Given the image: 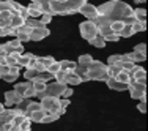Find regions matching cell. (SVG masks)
Wrapping results in <instances>:
<instances>
[{
  "label": "cell",
  "mask_w": 148,
  "mask_h": 131,
  "mask_svg": "<svg viewBox=\"0 0 148 131\" xmlns=\"http://www.w3.org/2000/svg\"><path fill=\"white\" fill-rule=\"evenodd\" d=\"M129 76H131V79L136 81V82L147 84V71H145V68H142V66H139V65H136L131 71H129Z\"/></svg>",
  "instance_id": "obj_8"
},
{
  "label": "cell",
  "mask_w": 148,
  "mask_h": 131,
  "mask_svg": "<svg viewBox=\"0 0 148 131\" xmlns=\"http://www.w3.org/2000/svg\"><path fill=\"white\" fill-rule=\"evenodd\" d=\"M30 2H36V0H30Z\"/></svg>",
  "instance_id": "obj_54"
},
{
  "label": "cell",
  "mask_w": 148,
  "mask_h": 131,
  "mask_svg": "<svg viewBox=\"0 0 148 131\" xmlns=\"http://www.w3.org/2000/svg\"><path fill=\"white\" fill-rule=\"evenodd\" d=\"M65 82H66V85H79L82 81H80V77L77 76L74 71L71 73H66V79H65Z\"/></svg>",
  "instance_id": "obj_17"
},
{
  "label": "cell",
  "mask_w": 148,
  "mask_h": 131,
  "mask_svg": "<svg viewBox=\"0 0 148 131\" xmlns=\"http://www.w3.org/2000/svg\"><path fill=\"white\" fill-rule=\"evenodd\" d=\"M106 84H107V87H109V88H112V90H117V92L128 90V84H121V82H118V81L115 79V77H107Z\"/></svg>",
  "instance_id": "obj_14"
},
{
  "label": "cell",
  "mask_w": 148,
  "mask_h": 131,
  "mask_svg": "<svg viewBox=\"0 0 148 131\" xmlns=\"http://www.w3.org/2000/svg\"><path fill=\"white\" fill-rule=\"evenodd\" d=\"M88 43H90V44H93L95 48H99V49H103L104 46H106V41H104V38L101 37L99 33H98L95 38H91V40L88 41Z\"/></svg>",
  "instance_id": "obj_25"
},
{
  "label": "cell",
  "mask_w": 148,
  "mask_h": 131,
  "mask_svg": "<svg viewBox=\"0 0 148 131\" xmlns=\"http://www.w3.org/2000/svg\"><path fill=\"white\" fill-rule=\"evenodd\" d=\"M128 90L131 93V98H134V100L147 101V84H140L131 79L128 82Z\"/></svg>",
  "instance_id": "obj_3"
},
{
  "label": "cell",
  "mask_w": 148,
  "mask_h": 131,
  "mask_svg": "<svg viewBox=\"0 0 148 131\" xmlns=\"http://www.w3.org/2000/svg\"><path fill=\"white\" fill-rule=\"evenodd\" d=\"M40 109H41V104H40V103H36V101H30V104L27 106V109L24 111V115H25L27 119H29V115L32 114V112L40 111Z\"/></svg>",
  "instance_id": "obj_22"
},
{
  "label": "cell",
  "mask_w": 148,
  "mask_h": 131,
  "mask_svg": "<svg viewBox=\"0 0 148 131\" xmlns=\"http://www.w3.org/2000/svg\"><path fill=\"white\" fill-rule=\"evenodd\" d=\"M49 6H51L52 16H66L69 14V10L66 2H60V0H49Z\"/></svg>",
  "instance_id": "obj_6"
},
{
  "label": "cell",
  "mask_w": 148,
  "mask_h": 131,
  "mask_svg": "<svg viewBox=\"0 0 148 131\" xmlns=\"http://www.w3.org/2000/svg\"><path fill=\"white\" fill-rule=\"evenodd\" d=\"M8 44L13 48V51L14 52H17V54H24V46H22V43H21L19 40H11V41H8Z\"/></svg>",
  "instance_id": "obj_28"
},
{
  "label": "cell",
  "mask_w": 148,
  "mask_h": 131,
  "mask_svg": "<svg viewBox=\"0 0 148 131\" xmlns=\"http://www.w3.org/2000/svg\"><path fill=\"white\" fill-rule=\"evenodd\" d=\"M134 52H139V54H142V55H147V44H145V43L136 44V48H134Z\"/></svg>",
  "instance_id": "obj_43"
},
{
  "label": "cell",
  "mask_w": 148,
  "mask_h": 131,
  "mask_svg": "<svg viewBox=\"0 0 148 131\" xmlns=\"http://www.w3.org/2000/svg\"><path fill=\"white\" fill-rule=\"evenodd\" d=\"M131 27H132V32H134V33H137V32H145V30H147V22L136 21V22H134Z\"/></svg>",
  "instance_id": "obj_36"
},
{
  "label": "cell",
  "mask_w": 148,
  "mask_h": 131,
  "mask_svg": "<svg viewBox=\"0 0 148 131\" xmlns=\"http://www.w3.org/2000/svg\"><path fill=\"white\" fill-rule=\"evenodd\" d=\"M46 84H47V82H43V81H32V87L35 88L36 95L46 90Z\"/></svg>",
  "instance_id": "obj_31"
},
{
  "label": "cell",
  "mask_w": 148,
  "mask_h": 131,
  "mask_svg": "<svg viewBox=\"0 0 148 131\" xmlns=\"http://www.w3.org/2000/svg\"><path fill=\"white\" fill-rule=\"evenodd\" d=\"M32 85V81H25V82H17L14 84V88L13 90L16 92V93H19L21 97H24V92L27 90V87H30Z\"/></svg>",
  "instance_id": "obj_20"
},
{
  "label": "cell",
  "mask_w": 148,
  "mask_h": 131,
  "mask_svg": "<svg viewBox=\"0 0 148 131\" xmlns=\"http://www.w3.org/2000/svg\"><path fill=\"white\" fill-rule=\"evenodd\" d=\"M87 77H88V81H103L106 82L109 77L107 74V65L103 62H99V60H95L88 65V71H87Z\"/></svg>",
  "instance_id": "obj_2"
},
{
  "label": "cell",
  "mask_w": 148,
  "mask_h": 131,
  "mask_svg": "<svg viewBox=\"0 0 148 131\" xmlns=\"http://www.w3.org/2000/svg\"><path fill=\"white\" fill-rule=\"evenodd\" d=\"M126 24L123 22V21H112L110 22V30H112V33H117L120 35V32L123 30V27H125Z\"/></svg>",
  "instance_id": "obj_23"
},
{
  "label": "cell",
  "mask_w": 148,
  "mask_h": 131,
  "mask_svg": "<svg viewBox=\"0 0 148 131\" xmlns=\"http://www.w3.org/2000/svg\"><path fill=\"white\" fill-rule=\"evenodd\" d=\"M79 30H80V37L87 41H90L91 38H95L98 35V27L95 26L93 21H84L79 26Z\"/></svg>",
  "instance_id": "obj_4"
},
{
  "label": "cell",
  "mask_w": 148,
  "mask_h": 131,
  "mask_svg": "<svg viewBox=\"0 0 148 131\" xmlns=\"http://www.w3.org/2000/svg\"><path fill=\"white\" fill-rule=\"evenodd\" d=\"M11 17H13L11 10H3V11L0 13V19H11Z\"/></svg>",
  "instance_id": "obj_48"
},
{
  "label": "cell",
  "mask_w": 148,
  "mask_h": 131,
  "mask_svg": "<svg viewBox=\"0 0 148 131\" xmlns=\"http://www.w3.org/2000/svg\"><path fill=\"white\" fill-rule=\"evenodd\" d=\"M73 93H74V90H73V88H71V87H66V90L63 92L62 98H69V97H71Z\"/></svg>",
  "instance_id": "obj_51"
},
{
  "label": "cell",
  "mask_w": 148,
  "mask_h": 131,
  "mask_svg": "<svg viewBox=\"0 0 148 131\" xmlns=\"http://www.w3.org/2000/svg\"><path fill=\"white\" fill-rule=\"evenodd\" d=\"M60 115L58 112H46V115L43 117V120H41V123H52V122H55V120H58L60 119Z\"/></svg>",
  "instance_id": "obj_24"
},
{
  "label": "cell",
  "mask_w": 148,
  "mask_h": 131,
  "mask_svg": "<svg viewBox=\"0 0 148 131\" xmlns=\"http://www.w3.org/2000/svg\"><path fill=\"white\" fill-rule=\"evenodd\" d=\"M145 0H136V3H143Z\"/></svg>",
  "instance_id": "obj_53"
},
{
  "label": "cell",
  "mask_w": 148,
  "mask_h": 131,
  "mask_svg": "<svg viewBox=\"0 0 148 131\" xmlns=\"http://www.w3.org/2000/svg\"><path fill=\"white\" fill-rule=\"evenodd\" d=\"M77 13H80L82 16H85L87 21H95L98 17V8L95 5H91V3H88V2H87L85 5L80 6Z\"/></svg>",
  "instance_id": "obj_7"
},
{
  "label": "cell",
  "mask_w": 148,
  "mask_h": 131,
  "mask_svg": "<svg viewBox=\"0 0 148 131\" xmlns=\"http://www.w3.org/2000/svg\"><path fill=\"white\" fill-rule=\"evenodd\" d=\"M25 26H29L30 29H36V27H46L40 22V19H35V17H29L25 19Z\"/></svg>",
  "instance_id": "obj_35"
},
{
  "label": "cell",
  "mask_w": 148,
  "mask_h": 131,
  "mask_svg": "<svg viewBox=\"0 0 148 131\" xmlns=\"http://www.w3.org/2000/svg\"><path fill=\"white\" fill-rule=\"evenodd\" d=\"M132 35H134V32H132V27L126 24V26L123 27V30L120 32V35H118V37H120V38H129V37H132Z\"/></svg>",
  "instance_id": "obj_37"
},
{
  "label": "cell",
  "mask_w": 148,
  "mask_h": 131,
  "mask_svg": "<svg viewBox=\"0 0 148 131\" xmlns=\"http://www.w3.org/2000/svg\"><path fill=\"white\" fill-rule=\"evenodd\" d=\"M52 17H54V16H51V14H41L38 19H40V22L43 24V26H47V24L52 21Z\"/></svg>",
  "instance_id": "obj_45"
},
{
  "label": "cell",
  "mask_w": 148,
  "mask_h": 131,
  "mask_svg": "<svg viewBox=\"0 0 148 131\" xmlns=\"http://www.w3.org/2000/svg\"><path fill=\"white\" fill-rule=\"evenodd\" d=\"M87 2H88V0H66V5H68L69 14H76V13L79 11L80 6L85 5Z\"/></svg>",
  "instance_id": "obj_15"
},
{
  "label": "cell",
  "mask_w": 148,
  "mask_h": 131,
  "mask_svg": "<svg viewBox=\"0 0 148 131\" xmlns=\"http://www.w3.org/2000/svg\"><path fill=\"white\" fill-rule=\"evenodd\" d=\"M120 71H121L120 65H107V74H109V77H115Z\"/></svg>",
  "instance_id": "obj_38"
},
{
  "label": "cell",
  "mask_w": 148,
  "mask_h": 131,
  "mask_svg": "<svg viewBox=\"0 0 148 131\" xmlns=\"http://www.w3.org/2000/svg\"><path fill=\"white\" fill-rule=\"evenodd\" d=\"M69 98H60V109H65L66 111V108L69 106Z\"/></svg>",
  "instance_id": "obj_49"
},
{
  "label": "cell",
  "mask_w": 148,
  "mask_h": 131,
  "mask_svg": "<svg viewBox=\"0 0 148 131\" xmlns=\"http://www.w3.org/2000/svg\"><path fill=\"white\" fill-rule=\"evenodd\" d=\"M54 79L57 81V82H63V84H66V82H65V79H66V73L60 70L58 73H55V74H54Z\"/></svg>",
  "instance_id": "obj_44"
},
{
  "label": "cell",
  "mask_w": 148,
  "mask_h": 131,
  "mask_svg": "<svg viewBox=\"0 0 148 131\" xmlns=\"http://www.w3.org/2000/svg\"><path fill=\"white\" fill-rule=\"evenodd\" d=\"M137 109H139L142 114H145L147 112V101H140L139 104H137Z\"/></svg>",
  "instance_id": "obj_50"
},
{
  "label": "cell",
  "mask_w": 148,
  "mask_h": 131,
  "mask_svg": "<svg viewBox=\"0 0 148 131\" xmlns=\"http://www.w3.org/2000/svg\"><path fill=\"white\" fill-rule=\"evenodd\" d=\"M33 97H36V92H35V88L33 87H27V90L24 92V98H33Z\"/></svg>",
  "instance_id": "obj_46"
},
{
  "label": "cell",
  "mask_w": 148,
  "mask_h": 131,
  "mask_svg": "<svg viewBox=\"0 0 148 131\" xmlns=\"http://www.w3.org/2000/svg\"><path fill=\"white\" fill-rule=\"evenodd\" d=\"M91 62H93V57H91L90 54H82V55L79 57V60H77V65H85V66H88Z\"/></svg>",
  "instance_id": "obj_33"
},
{
  "label": "cell",
  "mask_w": 148,
  "mask_h": 131,
  "mask_svg": "<svg viewBox=\"0 0 148 131\" xmlns=\"http://www.w3.org/2000/svg\"><path fill=\"white\" fill-rule=\"evenodd\" d=\"M60 70H62V66H60V62H57V60H55V62L52 63V65L49 66L47 70H46V71H47V73H51L52 76H54L55 73H58V71H60Z\"/></svg>",
  "instance_id": "obj_40"
},
{
  "label": "cell",
  "mask_w": 148,
  "mask_h": 131,
  "mask_svg": "<svg viewBox=\"0 0 148 131\" xmlns=\"http://www.w3.org/2000/svg\"><path fill=\"white\" fill-rule=\"evenodd\" d=\"M60 66H62V71L71 73L77 66V62H73V60H62V62H60Z\"/></svg>",
  "instance_id": "obj_18"
},
{
  "label": "cell",
  "mask_w": 148,
  "mask_h": 131,
  "mask_svg": "<svg viewBox=\"0 0 148 131\" xmlns=\"http://www.w3.org/2000/svg\"><path fill=\"white\" fill-rule=\"evenodd\" d=\"M115 79L118 81V82H121V84H128L129 81H131V76H129V73H126V71H120L117 76H115Z\"/></svg>",
  "instance_id": "obj_32"
},
{
  "label": "cell",
  "mask_w": 148,
  "mask_h": 131,
  "mask_svg": "<svg viewBox=\"0 0 148 131\" xmlns=\"http://www.w3.org/2000/svg\"><path fill=\"white\" fill-rule=\"evenodd\" d=\"M21 54H17V52H14V54H10L5 57V62L8 66H17V57H19Z\"/></svg>",
  "instance_id": "obj_30"
},
{
  "label": "cell",
  "mask_w": 148,
  "mask_h": 131,
  "mask_svg": "<svg viewBox=\"0 0 148 131\" xmlns=\"http://www.w3.org/2000/svg\"><path fill=\"white\" fill-rule=\"evenodd\" d=\"M134 66H136V63H132V62H121L120 63V68H121L123 71H126V73H129Z\"/></svg>",
  "instance_id": "obj_42"
},
{
  "label": "cell",
  "mask_w": 148,
  "mask_h": 131,
  "mask_svg": "<svg viewBox=\"0 0 148 131\" xmlns=\"http://www.w3.org/2000/svg\"><path fill=\"white\" fill-rule=\"evenodd\" d=\"M132 16L136 21H140V22H147V10L145 8H136L132 10Z\"/></svg>",
  "instance_id": "obj_19"
},
{
  "label": "cell",
  "mask_w": 148,
  "mask_h": 131,
  "mask_svg": "<svg viewBox=\"0 0 148 131\" xmlns=\"http://www.w3.org/2000/svg\"><path fill=\"white\" fill-rule=\"evenodd\" d=\"M36 60H38V62H40L41 65L44 66L46 70H47L49 66H51L52 63L55 62V59H54V57H51V55H46V57H36Z\"/></svg>",
  "instance_id": "obj_29"
},
{
  "label": "cell",
  "mask_w": 148,
  "mask_h": 131,
  "mask_svg": "<svg viewBox=\"0 0 148 131\" xmlns=\"http://www.w3.org/2000/svg\"><path fill=\"white\" fill-rule=\"evenodd\" d=\"M24 24H25V19H22L19 14H14L11 17V29H19V27H22Z\"/></svg>",
  "instance_id": "obj_27"
},
{
  "label": "cell",
  "mask_w": 148,
  "mask_h": 131,
  "mask_svg": "<svg viewBox=\"0 0 148 131\" xmlns=\"http://www.w3.org/2000/svg\"><path fill=\"white\" fill-rule=\"evenodd\" d=\"M123 62V55L121 54H114L107 59V65H120Z\"/></svg>",
  "instance_id": "obj_34"
},
{
  "label": "cell",
  "mask_w": 148,
  "mask_h": 131,
  "mask_svg": "<svg viewBox=\"0 0 148 131\" xmlns=\"http://www.w3.org/2000/svg\"><path fill=\"white\" fill-rule=\"evenodd\" d=\"M123 55V62H132V63H139V62H145L147 60V55H142L139 52H128V54H121Z\"/></svg>",
  "instance_id": "obj_12"
},
{
  "label": "cell",
  "mask_w": 148,
  "mask_h": 131,
  "mask_svg": "<svg viewBox=\"0 0 148 131\" xmlns=\"http://www.w3.org/2000/svg\"><path fill=\"white\" fill-rule=\"evenodd\" d=\"M54 79V76H52L51 73H47V71H44V73H40L38 74V77L35 81H43V82H49V81H52Z\"/></svg>",
  "instance_id": "obj_39"
},
{
  "label": "cell",
  "mask_w": 148,
  "mask_h": 131,
  "mask_svg": "<svg viewBox=\"0 0 148 131\" xmlns=\"http://www.w3.org/2000/svg\"><path fill=\"white\" fill-rule=\"evenodd\" d=\"M24 97H21L19 93H16L14 90H8L5 92V108L8 106V108H11V106H16L17 103L22 100Z\"/></svg>",
  "instance_id": "obj_11"
},
{
  "label": "cell",
  "mask_w": 148,
  "mask_h": 131,
  "mask_svg": "<svg viewBox=\"0 0 148 131\" xmlns=\"http://www.w3.org/2000/svg\"><path fill=\"white\" fill-rule=\"evenodd\" d=\"M38 74H40V71H36L35 68H25L24 77H25V81H35L38 77Z\"/></svg>",
  "instance_id": "obj_26"
},
{
  "label": "cell",
  "mask_w": 148,
  "mask_h": 131,
  "mask_svg": "<svg viewBox=\"0 0 148 131\" xmlns=\"http://www.w3.org/2000/svg\"><path fill=\"white\" fill-rule=\"evenodd\" d=\"M19 70H21V66H10V73L3 74L2 79L5 81V82H16V79L19 77V74H21Z\"/></svg>",
  "instance_id": "obj_13"
},
{
  "label": "cell",
  "mask_w": 148,
  "mask_h": 131,
  "mask_svg": "<svg viewBox=\"0 0 148 131\" xmlns=\"http://www.w3.org/2000/svg\"><path fill=\"white\" fill-rule=\"evenodd\" d=\"M49 35H51V30L47 27H36V29H32L30 41H41L46 37H49Z\"/></svg>",
  "instance_id": "obj_9"
},
{
  "label": "cell",
  "mask_w": 148,
  "mask_h": 131,
  "mask_svg": "<svg viewBox=\"0 0 148 131\" xmlns=\"http://www.w3.org/2000/svg\"><path fill=\"white\" fill-rule=\"evenodd\" d=\"M104 38V41L107 43V41H118L120 40V37L117 33H109V35H106V37H103Z\"/></svg>",
  "instance_id": "obj_47"
},
{
  "label": "cell",
  "mask_w": 148,
  "mask_h": 131,
  "mask_svg": "<svg viewBox=\"0 0 148 131\" xmlns=\"http://www.w3.org/2000/svg\"><path fill=\"white\" fill-rule=\"evenodd\" d=\"M44 115H46V111L40 109V111L32 112V114L29 115V119L32 120V122H35V123H41V120H43V117H44Z\"/></svg>",
  "instance_id": "obj_21"
},
{
  "label": "cell",
  "mask_w": 148,
  "mask_h": 131,
  "mask_svg": "<svg viewBox=\"0 0 148 131\" xmlns=\"http://www.w3.org/2000/svg\"><path fill=\"white\" fill-rule=\"evenodd\" d=\"M40 104H41V109L49 112H58L60 109V98L57 97H44L40 100Z\"/></svg>",
  "instance_id": "obj_5"
},
{
  "label": "cell",
  "mask_w": 148,
  "mask_h": 131,
  "mask_svg": "<svg viewBox=\"0 0 148 131\" xmlns=\"http://www.w3.org/2000/svg\"><path fill=\"white\" fill-rule=\"evenodd\" d=\"M27 13H29V17H35V19H38L41 14H43V11H41V6L38 5V3L32 2L29 6H27Z\"/></svg>",
  "instance_id": "obj_16"
},
{
  "label": "cell",
  "mask_w": 148,
  "mask_h": 131,
  "mask_svg": "<svg viewBox=\"0 0 148 131\" xmlns=\"http://www.w3.org/2000/svg\"><path fill=\"white\" fill-rule=\"evenodd\" d=\"M30 101H32L30 98H22V100H21V101L16 104V108H17V109H21V111H25L27 106L30 104Z\"/></svg>",
  "instance_id": "obj_41"
},
{
  "label": "cell",
  "mask_w": 148,
  "mask_h": 131,
  "mask_svg": "<svg viewBox=\"0 0 148 131\" xmlns=\"http://www.w3.org/2000/svg\"><path fill=\"white\" fill-rule=\"evenodd\" d=\"M60 2H66V0H60Z\"/></svg>",
  "instance_id": "obj_55"
},
{
  "label": "cell",
  "mask_w": 148,
  "mask_h": 131,
  "mask_svg": "<svg viewBox=\"0 0 148 131\" xmlns=\"http://www.w3.org/2000/svg\"><path fill=\"white\" fill-rule=\"evenodd\" d=\"M0 79H2V76H0Z\"/></svg>",
  "instance_id": "obj_56"
},
{
  "label": "cell",
  "mask_w": 148,
  "mask_h": 131,
  "mask_svg": "<svg viewBox=\"0 0 148 131\" xmlns=\"http://www.w3.org/2000/svg\"><path fill=\"white\" fill-rule=\"evenodd\" d=\"M30 33H32V29L29 26H25L24 24L22 27H19V29H16V40H19L21 43H27V41H30Z\"/></svg>",
  "instance_id": "obj_10"
},
{
  "label": "cell",
  "mask_w": 148,
  "mask_h": 131,
  "mask_svg": "<svg viewBox=\"0 0 148 131\" xmlns=\"http://www.w3.org/2000/svg\"><path fill=\"white\" fill-rule=\"evenodd\" d=\"M3 111H5V104H2V103H0V114H2Z\"/></svg>",
  "instance_id": "obj_52"
},
{
  "label": "cell",
  "mask_w": 148,
  "mask_h": 131,
  "mask_svg": "<svg viewBox=\"0 0 148 131\" xmlns=\"http://www.w3.org/2000/svg\"><path fill=\"white\" fill-rule=\"evenodd\" d=\"M96 8H98V14L106 16L110 21H123L126 17H131L134 10L131 5L121 2V0H110V2H106L103 5L96 6Z\"/></svg>",
  "instance_id": "obj_1"
}]
</instances>
